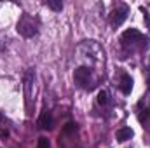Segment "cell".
<instances>
[{
  "instance_id": "6da1fadb",
  "label": "cell",
  "mask_w": 150,
  "mask_h": 148,
  "mask_svg": "<svg viewBox=\"0 0 150 148\" xmlns=\"http://www.w3.org/2000/svg\"><path fill=\"white\" fill-rule=\"evenodd\" d=\"M16 30H18V33H19V35H23V37H26V38L35 37V35L38 33V23H37V19H33L32 16L23 14V16H21V19L18 21Z\"/></svg>"
},
{
  "instance_id": "7a4b0ae2",
  "label": "cell",
  "mask_w": 150,
  "mask_h": 148,
  "mask_svg": "<svg viewBox=\"0 0 150 148\" xmlns=\"http://www.w3.org/2000/svg\"><path fill=\"white\" fill-rule=\"evenodd\" d=\"M33 70H28L25 73V101H26V110L28 113H32V85H33Z\"/></svg>"
},
{
  "instance_id": "3957f363",
  "label": "cell",
  "mask_w": 150,
  "mask_h": 148,
  "mask_svg": "<svg viewBox=\"0 0 150 148\" xmlns=\"http://www.w3.org/2000/svg\"><path fill=\"white\" fill-rule=\"evenodd\" d=\"M89 77H91V68H87V66H79V68L74 72L75 82H77L80 87H84V85L87 84Z\"/></svg>"
},
{
  "instance_id": "277c9868",
  "label": "cell",
  "mask_w": 150,
  "mask_h": 148,
  "mask_svg": "<svg viewBox=\"0 0 150 148\" xmlns=\"http://www.w3.org/2000/svg\"><path fill=\"white\" fill-rule=\"evenodd\" d=\"M127 7L126 5H119L117 9H113L112 11V25L113 26H119V25H122L124 21H126V18H127Z\"/></svg>"
},
{
  "instance_id": "5b68a950",
  "label": "cell",
  "mask_w": 150,
  "mask_h": 148,
  "mask_svg": "<svg viewBox=\"0 0 150 148\" xmlns=\"http://www.w3.org/2000/svg\"><path fill=\"white\" fill-rule=\"evenodd\" d=\"M143 35L136 30V28H131V30H126L122 33V42L124 44H136V42H142Z\"/></svg>"
},
{
  "instance_id": "8992f818",
  "label": "cell",
  "mask_w": 150,
  "mask_h": 148,
  "mask_svg": "<svg viewBox=\"0 0 150 148\" xmlns=\"http://www.w3.org/2000/svg\"><path fill=\"white\" fill-rule=\"evenodd\" d=\"M38 125H40V129L51 131V129L54 127V120H52V115H51L49 111H44V113L40 115V118H38Z\"/></svg>"
},
{
  "instance_id": "52a82bcc",
  "label": "cell",
  "mask_w": 150,
  "mask_h": 148,
  "mask_svg": "<svg viewBox=\"0 0 150 148\" xmlns=\"http://www.w3.org/2000/svg\"><path fill=\"white\" fill-rule=\"evenodd\" d=\"M119 87H120V91L124 92V94H131V91H133V78L129 77V75H122L120 77V84H119Z\"/></svg>"
},
{
  "instance_id": "ba28073f",
  "label": "cell",
  "mask_w": 150,
  "mask_h": 148,
  "mask_svg": "<svg viewBox=\"0 0 150 148\" xmlns=\"http://www.w3.org/2000/svg\"><path fill=\"white\" fill-rule=\"evenodd\" d=\"M133 129L131 127H120L119 131H117V134H115V138H117V141L119 143H124V141H127V140H131L133 138Z\"/></svg>"
},
{
  "instance_id": "9c48e42d",
  "label": "cell",
  "mask_w": 150,
  "mask_h": 148,
  "mask_svg": "<svg viewBox=\"0 0 150 148\" xmlns=\"http://www.w3.org/2000/svg\"><path fill=\"white\" fill-rule=\"evenodd\" d=\"M45 5H47L49 9H52L54 12H61V11H63V2H61V0H47Z\"/></svg>"
},
{
  "instance_id": "30bf717a",
  "label": "cell",
  "mask_w": 150,
  "mask_h": 148,
  "mask_svg": "<svg viewBox=\"0 0 150 148\" xmlns=\"http://www.w3.org/2000/svg\"><path fill=\"white\" fill-rule=\"evenodd\" d=\"M98 103L100 105H107L108 103V92L107 91H100L98 92Z\"/></svg>"
},
{
  "instance_id": "8fae6325",
  "label": "cell",
  "mask_w": 150,
  "mask_h": 148,
  "mask_svg": "<svg viewBox=\"0 0 150 148\" xmlns=\"http://www.w3.org/2000/svg\"><path fill=\"white\" fill-rule=\"evenodd\" d=\"M75 131H77V124H74V122H68V124L63 127V132H65V134H72Z\"/></svg>"
},
{
  "instance_id": "7c38bea8",
  "label": "cell",
  "mask_w": 150,
  "mask_h": 148,
  "mask_svg": "<svg viewBox=\"0 0 150 148\" xmlns=\"http://www.w3.org/2000/svg\"><path fill=\"white\" fill-rule=\"evenodd\" d=\"M38 148H51V143L47 138H38Z\"/></svg>"
},
{
  "instance_id": "4fadbf2b",
  "label": "cell",
  "mask_w": 150,
  "mask_h": 148,
  "mask_svg": "<svg viewBox=\"0 0 150 148\" xmlns=\"http://www.w3.org/2000/svg\"><path fill=\"white\" fill-rule=\"evenodd\" d=\"M0 51H4V44L2 42H0Z\"/></svg>"
},
{
  "instance_id": "5bb4252c",
  "label": "cell",
  "mask_w": 150,
  "mask_h": 148,
  "mask_svg": "<svg viewBox=\"0 0 150 148\" xmlns=\"http://www.w3.org/2000/svg\"><path fill=\"white\" fill-rule=\"evenodd\" d=\"M149 87H150V77H149Z\"/></svg>"
}]
</instances>
